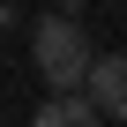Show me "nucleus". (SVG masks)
<instances>
[{
	"label": "nucleus",
	"mask_w": 127,
	"mask_h": 127,
	"mask_svg": "<svg viewBox=\"0 0 127 127\" xmlns=\"http://www.w3.org/2000/svg\"><path fill=\"white\" fill-rule=\"evenodd\" d=\"M30 60H37V75H45V90H52V97H82V75H90L97 45L82 37V23L45 15V23L30 30Z\"/></svg>",
	"instance_id": "nucleus-1"
},
{
	"label": "nucleus",
	"mask_w": 127,
	"mask_h": 127,
	"mask_svg": "<svg viewBox=\"0 0 127 127\" xmlns=\"http://www.w3.org/2000/svg\"><path fill=\"white\" fill-rule=\"evenodd\" d=\"M82 105L97 120H127V52H97L82 75Z\"/></svg>",
	"instance_id": "nucleus-2"
},
{
	"label": "nucleus",
	"mask_w": 127,
	"mask_h": 127,
	"mask_svg": "<svg viewBox=\"0 0 127 127\" xmlns=\"http://www.w3.org/2000/svg\"><path fill=\"white\" fill-rule=\"evenodd\" d=\"M30 127H105V120H97L82 97H45V105L30 112Z\"/></svg>",
	"instance_id": "nucleus-3"
}]
</instances>
